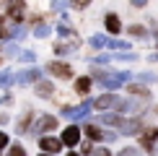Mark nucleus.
<instances>
[{
	"label": "nucleus",
	"instance_id": "nucleus-34",
	"mask_svg": "<svg viewBox=\"0 0 158 156\" xmlns=\"http://www.w3.org/2000/svg\"><path fill=\"white\" fill-rule=\"evenodd\" d=\"M70 8H73V11H85L88 3H85V0H78V3H70Z\"/></svg>",
	"mask_w": 158,
	"mask_h": 156
},
{
	"label": "nucleus",
	"instance_id": "nucleus-25",
	"mask_svg": "<svg viewBox=\"0 0 158 156\" xmlns=\"http://www.w3.org/2000/svg\"><path fill=\"white\" fill-rule=\"evenodd\" d=\"M88 44L91 47H96V50H101V47H106V37H101V34H94L88 39Z\"/></svg>",
	"mask_w": 158,
	"mask_h": 156
},
{
	"label": "nucleus",
	"instance_id": "nucleus-24",
	"mask_svg": "<svg viewBox=\"0 0 158 156\" xmlns=\"http://www.w3.org/2000/svg\"><path fill=\"white\" fill-rule=\"evenodd\" d=\"M3 39H10V26L5 21V16H0V42Z\"/></svg>",
	"mask_w": 158,
	"mask_h": 156
},
{
	"label": "nucleus",
	"instance_id": "nucleus-33",
	"mask_svg": "<svg viewBox=\"0 0 158 156\" xmlns=\"http://www.w3.org/2000/svg\"><path fill=\"white\" fill-rule=\"evenodd\" d=\"M8 146H10L8 133H5V130H0V151H3V148H8Z\"/></svg>",
	"mask_w": 158,
	"mask_h": 156
},
{
	"label": "nucleus",
	"instance_id": "nucleus-18",
	"mask_svg": "<svg viewBox=\"0 0 158 156\" xmlns=\"http://www.w3.org/2000/svg\"><path fill=\"white\" fill-rule=\"evenodd\" d=\"M106 47L109 50H117V52H130V44L122 42V39H106Z\"/></svg>",
	"mask_w": 158,
	"mask_h": 156
},
{
	"label": "nucleus",
	"instance_id": "nucleus-3",
	"mask_svg": "<svg viewBox=\"0 0 158 156\" xmlns=\"http://www.w3.org/2000/svg\"><path fill=\"white\" fill-rule=\"evenodd\" d=\"M18 86H29V83H39L42 81V70L39 68H23L21 73H13Z\"/></svg>",
	"mask_w": 158,
	"mask_h": 156
},
{
	"label": "nucleus",
	"instance_id": "nucleus-32",
	"mask_svg": "<svg viewBox=\"0 0 158 156\" xmlns=\"http://www.w3.org/2000/svg\"><path fill=\"white\" fill-rule=\"evenodd\" d=\"M18 57H21V63H34V60H36V55H34V52H31V50L21 52V55H18Z\"/></svg>",
	"mask_w": 158,
	"mask_h": 156
},
{
	"label": "nucleus",
	"instance_id": "nucleus-9",
	"mask_svg": "<svg viewBox=\"0 0 158 156\" xmlns=\"http://www.w3.org/2000/svg\"><path fill=\"white\" fill-rule=\"evenodd\" d=\"M5 13H8L10 21H16L18 26H23V18H26V3H8V5H5Z\"/></svg>",
	"mask_w": 158,
	"mask_h": 156
},
{
	"label": "nucleus",
	"instance_id": "nucleus-15",
	"mask_svg": "<svg viewBox=\"0 0 158 156\" xmlns=\"http://www.w3.org/2000/svg\"><path fill=\"white\" fill-rule=\"evenodd\" d=\"M96 120L101 122V125H114V128H122L124 117H122V115H117V112H104V115H98Z\"/></svg>",
	"mask_w": 158,
	"mask_h": 156
},
{
	"label": "nucleus",
	"instance_id": "nucleus-12",
	"mask_svg": "<svg viewBox=\"0 0 158 156\" xmlns=\"http://www.w3.org/2000/svg\"><path fill=\"white\" fill-rule=\"evenodd\" d=\"M104 26H106L109 34H122V21H119V16H117V13H111V11L104 16Z\"/></svg>",
	"mask_w": 158,
	"mask_h": 156
},
{
	"label": "nucleus",
	"instance_id": "nucleus-2",
	"mask_svg": "<svg viewBox=\"0 0 158 156\" xmlns=\"http://www.w3.org/2000/svg\"><path fill=\"white\" fill-rule=\"evenodd\" d=\"M122 104H124V99L117 96V94H104V96H98V99H94V107L96 109H117V115H119Z\"/></svg>",
	"mask_w": 158,
	"mask_h": 156
},
{
	"label": "nucleus",
	"instance_id": "nucleus-37",
	"mask_svg": "<svg viewBox=\"0 0 158 156\" xmlns=\"http://www.w3.org/2000/svg\"><path fill=\"white\" fill-rule=\"evenodd\" d=\"M52 8H55V11H65V8H68V3H52Z\"/></svg>",
	"mask_w": 158,
	"mask_h": 156
},
{
	"label": "nucleus",
	"instance_id": "nucleus-10",
	"mask_svg": "<svg viewBox=\"0 0 158 156\" xmlns=\"http://www.w3.org/2000/svg\"><path fill=\"white\" fill-rule=\"evenodd\" d=\"M83 133H85V138H88L91 143L98 141V143H106V130H101L98 125H94V122H85V125L81 128Z\"/></svg>",
	"mask_w": 158,
	"mask_h": 156
},
{
	"label": "nucleus",
	"instance_id": "nucleus-20",
	"mask_svg": "<svg viewBox=\"0 0 158 156\" xmlns=\"http://www.w3.org/2000/svg\"><path fill=\"white\" fill-rule=\"evenodd\" d=\"M156 81H158V76H153V73H137V76H135V83H140V86H145V83L153 86Z\"/></svg>",
	"mask_w": 158,
	"mask_h": 156
},
{
	"label": "nucleus",
	"instance_id": "nucleus-21",
	"mask_svg": "<svg viewBox=\"0 0 158 156\" xmlns=\"http://www.w3.org/2000/svg\"><path fill=\"white\" fill-rule=\"evenodd\" d=\"M5 156H26V148L21 143H10V146L5 148Z\"/></svg>",
	"mask_w": 158,
	"mask_h": 156
},
{
	"label": "nucleus",
	"instance_id": "nucleus-28",
	"mask_svg": "<svg viewBox=\"0 0 158 156\" xmlns=\"http://www.w3.org/2000/svg\"><path fill=\"white\" fill-rule=\"evenodd\" d=\"M57 34H60V37H65V39H68V37H73V34H75V31H73V29H70V26H68V24H57Z\"/></svg>",
	"mask_w": 158,
	"mask_h": 156
},
{
	"label": "nucleus",
	"instance_id": "nucleus-29",
	"mask_svg": "<svg viewBox=\"0 0 158 156\" xmlns=\"http://www.w3.org/2000/svg\"><path fill=\"white\" fill-rule=\"evenodd\" d=\"M5 55H8V57H18V55H21V50H18V44H5Z\"/></svg>",
	"mask_w": 158,
	"mask_h": 156
},
{
	"label": "nucleus",
	"instance_id": "nucleus-26",
	"mask_svg": "<svg viewBox=\"0 0 158 156\" xmlns=\"http://www.w3.org/2000/svg\"><path fill=\"white\" fill-rule=\"evenodd\" d=\"M111 60H122V63H135L137 55H132V52H119V55H111Z\"/></svg>",
	"mask_w": 158,
	"mask_h": 156
},
{
	"label": "nucleus",
	"instance_id": "nucleus-44",
	"mask_svg": "<svg viewBox=\"0 0 158 156\" xmlns=\"http://www.w3.org/2000/svg\"><path fill=\"white\" fill-rule=\"evenodd\" d=\"M0 63H3V57H0Z\"/></svg>",
	"mask_w": 158,
	"mask_h": 156
},
{
	"label": "nucleus",
	"instance_id": "nucleus-35",
	"mask_svg": "<svg viewBox=\"0 0 158 156\" xmlns=\"http://www.w3.org/2000/svg\"><path fill=\"white\" fill-rule=\"evenodd\" d=\"M10 122V115L8 112H0V125H8Z\"/></svg>",
	"mask_w": 158,
	"mask_h": 156
},
{
	"label": "nucleus",
	"instance_id": "nucleus-36",
	"mask_svg": "<svg viewBox=\"0 0 158 156\" xmlns=\"http://www.w3.org/2000/svg\"><path fill=\"white\" fill-rule=\"evenodd\" d=\"M94 156H111V154H109V148H96Z\"/></svg>",
	"mask_w": 158,
	"mask_h": 156
},
{
	"label": "nucleus",
	"instance_id": "nucleus-41",
	"mask_svg": "<svg viewBox=\"0 0 158 156\" xmlns=\"http://www.w3.org/2000/svg\"><path fill=\"white\" fill-rule=\"evenodd\" d=\"M39 156H49V154H39Z\"/></svg>",
	"mask_w": 158,
	"mask_h": 156
},
{
	"label": "nucleus",
	"instance_id": "nucleus-23",
	"mask_svg": "<svg viewBox=\"0 0 158 156\" xmlns=\"http://www.w3.org/2000/svg\"><path fill=\"white\" fill-rule=\"evenodd\" d=\"M49 24H36L34 26V37H39V39H44V37H49Z\"/></svg>",
	"mask_w": 158,
	"mask_h": 156
},
{
	"label": "nucleus",
	"instance_id": "nucleus-8",
	"mask_svg": "<svg viewBox=\"0 0 158 156\" xmlns=\"http://www.w3.org/2000/svg\"><path fill=\"white\" fill-rule=\"evenodd\" d=\"M156 143H158V128H148L140 133V148L143 151L156 154Z\"/></svg>",
	"mask_w": 158,
	"mask_h": 156
},
{
	"label": "nucleus",
	"instance_id": "nucleus-7",
	"mask_svg": "<svg viewBox=\"0 0 158 156\" xmlns=\"http://www.w3.org/2000/svg\"><path fill=\"white\" fill-rule=\"evenodd\" d=\"M81 135H83V130L78 128V125H73V122H70V125H68V128L62 130L60 141H62V146L73 148V146H78V143H81Z\"/></svg>",
	"mask_w": 158,
	"mask_h": 156
},
{
	"label": "nucleus",
	"instance_id": "nucleus-19",
	"mask_svg": "<svg viewBox=\"0 0 158 156\" xmlns=\"http://www.w3.org/2000/svg\"><path fill=\"white\" fill-rule=\"evenodd\" d=\"M127 34H130V37H137V39H145V37H148V29H145V26H140V24H132V26L127 29Z\"/></svg>",
	"mask_w": 158,
	"mask_h": 156
},
{
	"label": "nucleus",
	"instance_id": "nucleus-43",
	"mask_svg": "<svg viewBox=\"0 0 158 156\" xmlns=\"http://www.w3.org/2000/svg\"><path fill=\"white\" fill-rule=\"evenodd\" d=\"M156 156H158V148H156Z\"/></svg>",
	"mask_w": 158,
	"mask_h": 156
},
{
	"label": "nucleus",
	"instance_id": "nucleus-16",
	"mask_svg": "<svg viewBox=\"0 0 158 156\" xmlns=\"http://www.w3.org/2000/svg\"><path fill=\"white\" fill-rule=\"evenodd\" d=\"M91 86H94V81H91V76H81V78L75 81V91H78L81 96H88Z\"/></svg>",
	"mask_w": 158,
	"mask_h": 156
},
{
	"label": "nucleus",
	"instance_id": "nucleus-13",
	"mask_svg": "<svg viewBox=\"0 0 158 156\" xmlns=\"http://www.w3.org/2000/svg\"><path fill=\"white\" fill-rule=\"evenodd\" d=\"M34 94L39 96V99H49V96L55 94V83H52V81H44V78H42L39 83H34Z\"/></svg>",
	"mask_w": 158,
	"mask_h": 156
},
{
	"label": "nucleus",
	"instance_id": "nucleus-31",
	"mask_svg": "<svg viewBox=\"0 0 158 156\" xmlns=\"http://www.w3.org/2000/svg\"><path fill=\"white\" fill-rule=\"evenodd\" d=\"M26 37V29L23 26H16V29H10V39H23Z\"/></svg>",
	"mask_w": 158,
	"mask_h": 156
},
{
	"label": "nucleus",
	"instance_id": "nucleus-14",
	"mask_svg": "<svg viewBox=\"0 0 158 156\" xmlns=\"http://www.w3.org/2000/svg\"><path fill=\"white\" fill-rule=\"evenodd\" d=\"M127 94H130V99H143V102H148L150 99V91L148 86H140V83H127Z\"/></svg>",
	"mask_w": 158,
	"mask_h": 156
},
{
	"label": "nucleus",
	"instance_id": "nucleus-6",
	"mask_svg": "<svg viewBox=\"0 0 158 156\" xmlns=\"http://www.w3.org/2000/svg\"><path fill=\"white\" fill-rule=\"evenodd\" d=\"M39 148H42V154L57 156V154L62 151V141L55 138V135H42V138H39Z\"/></svg>",
	"mask_w": 158,
	"mask_h": 156
},
{
	"label": "nucleus",
	"instance_id": "nucleus-1",
	"mask_svg": "<svg viewBox=\"0 0 158 156\" xmlns=\"http://www.w3.org/2000/svg\"><path fill=\"white\" fill-rule=\"evenodd\" d=\"M91 107H94V102H91V99H85L81 107H68V104H65V107H62V117L73 120V125H75V120H83V117H88Z\"/></svg>",
	"mask_w": 158,
	"mask_h": 156
},
{
	"label": "nucleus",
	"instance_id": "nucleus-42",
	"mask_svg": "<svg viewBox=\"0 0 158 156\" xmlns=\"http://www.w3.org/2000/svg\"><path fill=\"white\" fill-rule=\"evenodd\" d=\"M156 44H158V37H156Z\"/></svg>",
	"mask_w": 158,
	"mask_h": 156
},
{
	"label": "nucleus",
	"instance_id": "nucleus-38",
	"mask_svg": "<svg viewBox=\"0 0 158 156\" xmlns=\"http://www.w3.org/2000/svg\"><path fill=\"white\" fill-rule=\"evenodd\" d=\"M0 104H10V94H5V96H0Z\"/></svg>",
	"mask_w": 158,
	"mask_h": 156
},
{
	"label": "nucleus",
	"instance_id": "nucleus-40",
	"mask_svg": "<svg viewBox=\"0 0 158 156\" xmlns=\"http://www.w3.org/2000/svg\"><path fill=\"white\" fill-rule=\"evenodd\" d=\"M68 156H81V154H78V151H68Z\"/></svg>",
	"mask_w": 158,
	"mask_h": 156
},
{
	"label": "nucleus",
	"instance_id": "nucleus-39",
	"mask_svg": "<svg viewBox=\"0 0 158 156\" xmlns=\"http://www.w3.org/2000/svg\"><path fill=\"white\" fill-rule=\"evenodd\" d=\"M148 60H150V63H158V52H156V55H150Z\"/></svg>",
	"mask_w": 158,
	"mask_h": 156
},
{
	"label": "nucleus",
	"instance_id": "nucleus-4",
	"mask_svg": "<svg viewBox=\"0 0 158 156\" xmlns=\"http://www.w3.org/2000/svg\"><path fill=\"white\" fill-rule=\"evenodd\" d=\"M47 73L55 76V78L68 81V78H73V68H70L68 63H62V60H52V63H47Z\"/></svg>",
	"mask_w": 158,
	"mask_h": 156
},
{
	"label": "nucleus",
	"instance_id": "nucleus-27",
	"mask_svg": "<svg viewBox=\"0 0 158 156\" xmlns=\"http://www.w3.org/2000/svg\"><path fill=\"white\" fill-rule=\"evenodd\" d=\"M94 151H96V148H94L91 141H83L81 143V156H94Z\"/></svg>",
	"mask_w": 158,
	"mask_h": 156
},
{
	"label": "nucleus",
	"instance_id": "nucleus-30",
	"mask_svg": "<svg viewBox=\"0 0 158 156\" xmlns=\"http://www.w3.org/2000/svg\"><path fill=\"white\" fill-rule=\"evenodd\" d=\"M119 156H143V151H140V148L127 146V148H122V151H119Z\"/></svg>",
	"mask_w": 158,
	"mask_h": 156
},
{
	"label": "nucleus",
	"instance_id": "nucleus-22",
	"mask_svg": "<svg viewBox=\"0 0 158 156\" xmlns=\"http://www.w3.org/2000/svg\"><path fill=\"white\" fill-rule=\"evenodd\" d=\"M10 83H16L13 73H10V70H0V86H3V89H8Z\"/></svg>",
	"mask_w": 158,
	"mask_h": 156
},
{
	"label": "nucleus",
	"instance_id": "nucleus-11",
	"mask_svg": "<svg viewBox=\"0 0 158 156\" xmlns=\"http://www.w3.org/2000/svg\"><path fill=\"white\" fill-rule=\"evenodd\" d=\"M119 133H122V135H135V133H143V120H140V117H132V120H127V117H124V122H122Z\"/></svg>",
	"mask_w": 158,
	"mask_h": 156
},
{
	"label": "nucleus",
	"instance_id": "nucleus-5",
	"mask_svg": "<svg viewBox=\"0 0 158 156\" xmlns=\"http://www.w3.org/2000/svg\"><path fill=\"white\" fill-rule=\"evenodd\" d=\"M52 130H57V117H52V115H42L36 120V125H34V135H49Z\"/></svg>",
	"mask_w": 158,
	"mask_h": 156
},
{
	"label": "nucleus",
	"instance_id": "nucleus-17",
	"mask_svg": "<svg viewBox=\"0 0 158 156\" xmlns=\"http://www.w3.org/2000/svg\"><path fill=\"white\" fill-rule=\"evenodd\" d=\"M31 120H34V112H31V109H26V112H23V117L18 120L16 130H18V133H26V130L31 128Z\"/></svg>",
	"mask_w": 158,
	"mask_h": 156
}]
</instances>
